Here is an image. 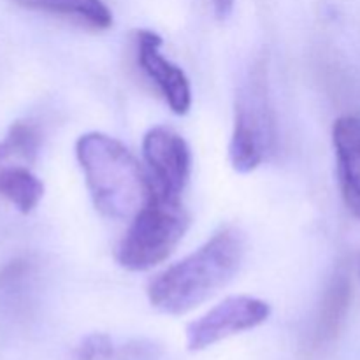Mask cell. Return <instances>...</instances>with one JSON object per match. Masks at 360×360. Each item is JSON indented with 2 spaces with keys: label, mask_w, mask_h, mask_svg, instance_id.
Returning <instances> with one entry per match:
<instances>
[{
  "label": "cell",
  "mask_w": 360,
  "mask_h": 360,
  "mask_svg": "<svg viewBox=\"0 0 360 360\" xmlns=\"http://www.w3.org/2000/svg\"><path fill=\"white\" fill-rule=\"evenodd\" d=\"M76 158L95 210L112 220H132L155 193L151 176L125 144L102 132L77 139Z\"/></svg>",
  "instance_id": "7a4b0ae2"
},
{
  "label": "cell",
  "mask_w": 360,
  "mask_h": 360,
  "mask_svg": "<svg viewBox=\"0 0 360 360\" xmlns=\"http://www.w3.org/2000/svg\"><path fill=\"white\" fill-rule=\"evenodd\" d=\"M41 130L28 122H14L0 141V164L9 158L35 162L41 150Z\"/></svg>",
  "instance_id": "7c38bea8"
},
{
  "label": "cell",
  "mask_w": 360,
  "mask_h": 360,
  "mask_svg": "<svg viewBox=\"0 0 360 360\" xmlns=\"http://www.w3.org/2000/svg\"><path fill=\"white\" fill-rule=\"evenodd\" d=\"M162 37L153 30H137V58L141 69L157 84L174 115L183 116L192 105V88L181 67L165 58Z\"/></svg>",
  "instance_id": "52a82bcc"
},
{
  "label": "cell",
  "mask_w": 360,
  "mask_h": 360,
  "mask_svg": "<svg viewBox=\"0 0 360 360\" xmlns=\"http://www.w3.org/2000/svg\"><path fill=\"white\" fill-rule=\"evenodd\" d=\"M44 195L41 179L25 167L0 169V197L9 200L20 213L28 214Z\"/></svg>",
  "instance_id": "8fae6325"
},
{
  "label": "cell",
  "mask_w": 360,
  "mask_h": 360,
  "mask_svg": "<svg viewBox=\"0 0 360 360\" xmlns=\"http://www.w3.org/2000/svg\"><path fill=\"white\" fill-rule=\"evenodd\" d=\"M269 316V302L252 295H232L186 327V348L207 350L227 338L262 326Z\"/></svg>",
  "instance_id": "5b68a950"
},
{
  "label": "cell",
  "mask_w": 360,
  "mask_h": 360,
  "mask_svg": "<svg viewBox=\"0 0 360 360\" xmlns=\"http://www.w3.org/2000/svg\"><path fill=\"white\" fill-rule=\"evenodd\" d=\"M188 227L190 217L181 200L169 199L155 190L120 241L116 262L134 273L151 269L172 255Z\"/></svg>",
  "instance_id": "3957f363"
},
{
  "label": "cell",
  "mask_w": 360,
  "mask_h": 360,
  "mask_svg": "<svg viewBox=\"0 0 360 360\" xmlns=\"http://www.w3.org/2000/svg\"><path fill=\"white\" fill-rule=\"evenodd\" d=\"M246 252V239L236 227L214 232L190 253L148 285L151 306L165 315H185L213 297L238 274Z\"/></svg>",
  "instance_id": "6da1fadb"
},
{
  "label": "cell",
  "mask_w": 360,
  "mask_h": 360,
  "mask_svg": "<svg viewBox=\"0 0 360 360\" xmlns=\"http://www.w3.org/2000/svg\"><path fill=\"white\" fill-rule=\"evenodd\" d=\"M359 274H360V260H359Z\"/></svg>",
  "instance_id": "9a60e30c"
},
{
  "label": "cell",
  "mask_w": 360,
  "mask_h": 360,
  "mask_svg": "<svg viewBox=\"0 0 360 360\" xmlns=\"http://www.w3.org/2000/svg\"><path fill=\"white\" fill-rule=\"evenodd\" d=\"M143 155L155 190L169 199H179L192 174V151L185 137L171 127H153L143 139Z\"/></svg>",
  "instance_id": "8992f818"
},
{
  "label": "cell",
  "mask_w": 360,
  "mask_h": 360,
  "mask_svg": "<svg viewBox=\"0 0 360 360\" xmlns=\"http://www.w3.org/2000/svg\"><path fill=\"white\" fill-rule=\"evenodd\" d=\"M333 144L345 206L360 220V118L341 116L334 122Z\"/></svg>",
  "instance_id": "ba28073f"
},
{
  "label": "cell",
  "mask_w": 360,
  "mask_h": 360,
  "mask_svg": "<svg viewBox=\"0 0 360 360\" xmlns=\"http://www.w3.org/2000/svg\"><path fill=\"white\" fill-rule=\"evenodd\" d=\"M14 2L27 9L72 18L98 30H104L112 25L111 11L102 0H14Z\"/></svg>",
  "instance_id": "30bf717a"
},
{
  "label": "cell",
  "mask_w": 360,
  "mask_h": 360,
  "mask_svg": "<svg viewBox=\"0 0 360 360\" xmlns=\"http://www.w3.org/2000/svg\"><path fill=\"white\" fill-rule=\"evenodd\" d=\"M276 148V118L267 91L264 63H257L236 97L234 130L229 158L234 171L248 174L259 169Z\"/></svg>",
  "instance_id": "277c9868"
},
{
  "label": "cell",
  "mask_w": 360,
  "mask_h": 360,
  "mask_svg": "<svg viewBox=\"0 0 360 360\" xmlns=\"http://www.w3.org/2000/svg\"><path fill=\"white\" fill-rule=\"evenodd\" d=\"M76 360H115L118 357V348L105 334H90L83 338L74 350Z\"/></svg>",
  "instance_id": "4fadbf2b"
},
{
  "label": "cell",
  "mask_w": 360,
  "mask_h": 360,
  "mask_svg": "<svg viewBox=\"0 0 360 360\" xmlns=\"http://www.w3.org/2000/svg\"><path fill=\"white\" fill-rule=\"evenodd\" d=\"M236 6V0H213L214 16L220 21H225L232 14Z\"/></svg>",
  "instance_id": "5bb4252c"
},
{
  "label": "cell",
  "mask_w": 360,
  "mask_h": 360,
  "mask_svg": "<svg viewBox=\"0 0 360 360\" xmlns=\"http://www.w3.org/2000/svg\"><path fill=\"white\" fill-rule=\"evenodd\" d=\"M352 299V283L347 273L340 271L334 274L323 294L322 304H320L319 315H316L315 326H313L311 336H309L306 357H313L320 350L333 343L343 327L347 319L348 308Z\"/></svg>",
  "instance_id": "9c48e42d"
}]
</instances>
